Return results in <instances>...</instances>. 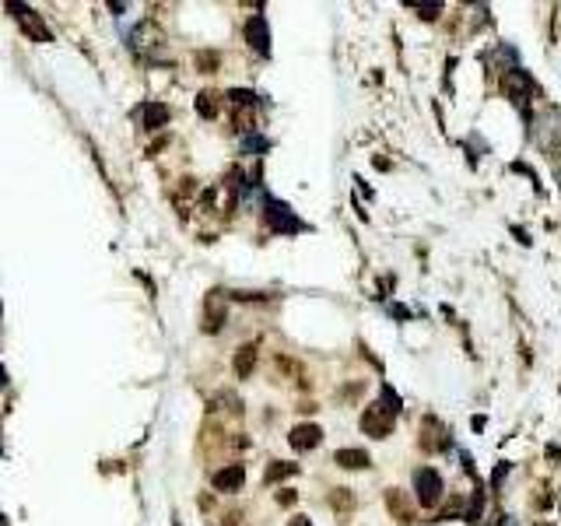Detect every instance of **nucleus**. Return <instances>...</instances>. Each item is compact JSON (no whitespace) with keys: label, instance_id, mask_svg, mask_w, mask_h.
Listing matches in <instances>:
<instances>
[{"label":"nucleus","instance_id":"nucleus-1","mask_svg":"<svg viewBox=\"0 0 561 526\" xmlns=\"http://www.w3.org/2000/svg\"><path fill=\"white\" fill-rule=\"evenodd\" d=\"M393 417H397V397H386V403H368L365 414H362V432L372 435V439H386L393 432Z\"/></svg>","mask_w":561,"mask_h":526},{"label":"nucleus","instance_id":"nucleus-7","mask_svg":"<svg viewBox=\"0 0 561 526\" xmlns=\"http://www.w3.org/2000/svg\"><path fill=\"white\" fill-rule=\"evenodd\" d=\"M421 446L428 453H435V449L445 446V432H442V425H438L435 417H425V425H421Z\"/></svg>","mask_w":561,"mask_h":526},{"label":"nucleus","instance_id":"nucleus-5","mask_svg":"<svg viewBox=\"0 0 561 526\" xmlns=\"http://www.w3.org/2000/svg\"><path fill=\"white\" fill-rule=\"evenodd\" d=\"M242 481H246V466L242 463H229V466H221L214 473V488L217 491H235V488H242Z\"/></svg>","mask_w":561,"mask_h":526},{"label":"nucleus","instance_id":"nucleus-17","mask_svg":"<svg viewBox=\"0 0 561 526\" xmlns=\"http://www.w3.org/2000/svg\"><path fill=\"white\" fill-rule=\"evenodd\" d=\"M418 11H421V18H435L442 8H438V4H428V8H418Z\"/></svg>","mask_w":561,"mask_h":526},{"label":"nucleus","instance_id":"nucleus-2","mask_svg":"<svg viewBox=\"0 0 561 526\" xmlns=\"http://www.w3.org/2000/svg\"><path fill=\"white\" fill-rule=\"evenodd\" d=\"M414 488H418V502H421L425 509L438 505V498H442V478H438L431 466H421V470L414 473Z\"/></svg>","mask_w":561,"mask_h":526},{"label":"nucleus","instance_id":"nucleus-3","mask_svg":"<svg viewBox=\"0 0 561 526\" xmlns=\"http://www.w3.org/2000/svg\"><path fill=\"white\" fill-rule=\"evenodd\" d=\"M501 88H505V95H509L516 105H526V98L533 95V81H530V74L526 71H505V78H501Z\"/></svg>","mask_w":561,"mask_h":526},{"label":"nucleus","instance_id":"nucleus-6","mask_svg":"<svg viewBox=\"0 0 561 526\" xmlns=\"http://www.w3.org/2000/svg\"><path fill=\"white\" fill-rule=\"evenodd\" d=\"M319 439H323V432H319V425H295L292 428V435H288V442L299 449V453H305V449H316L319 446Z\"/></svg>","mask_w":561,"mask_h":526},{"label":"nucleus","instance_id":"nucleus-8","mask_svg":"<svg viewBox=\"0 0 561 526\" xmlns=\"http://www.w3.org/2000/svg\"><path fill=\"white\" fill-rule=\"evenodd\" d=\"M232 368H235L239 379H249L253 368H256V344H242L239 354H235V361H232Z\"/></svg>","mask_w":561,"mask_h":526},{"label":"nucleus","instance_id":"nucleus-10","mask_svg":"<svg viewBox=\"0 0 561 526\" xmlns=\"http://www.w3.org/2000/svg\"><path fill=\"white\" fill-rule=\"evenodd\" d=\"M295 470H299V463H285V460H277V463H270V466H267L263 481H267V484H274V481H285V478H292Z\"/></svg>","mask_w":561,"mask_h":526},{"label":"nucleus","instance_id":"nucleus-19","mask_svg":"<svg viewBox=\"0 0 561 526\" xmlns=\"http://www.w3.org/2000/svg\"><path fill=\"white\" fill-rule=\"evenodd\" d=\"M235 519H239V516H229V519H224L221 526H235Z\"/></svg>","mask_w":561,"mask_h":526},{"label":"nucleus","instance_id":"nucleus-4","mask_svg":"<svg viewBox=\"0 0 561 526\" xmlns=\"http://www.w3.org/2000/svg\"><path fill=\"white\" fill-rule=\"evenodd\" d=\"M15 11V18H18V25L25 28V35L32 39V42H49L53 35H49V28H46V21L32 11V8H11Z\"/></svg>","mask_w":561,"mask_h":526},{"label":"nucleus","instance_id":"nucleus-20","mask_svg":"<svg viewBox=\"0 0 561 526\" xmlns=\"http://www.w3.org/2000/svg\"><path fill=\"white\" fill-rule=\"evenodd\" d=\"M292 526H309V519H302V516H299V519H295Z\"/></svg>","mask_w":561,"mask_h":526},{"label":"nucleus","instance_id":"nucleus-15","mask_svg":"<svg viewBox=\"0 0 561 526\" xmlns=\"http://www.w3.org/2000/svg\"><path fill=\"white\" fill-rule=\"evenodd\" d=\"M386 502H389V509L397 512L400 519H411V512L404 509V498H400V491H389V498H386Z\"/></svg>","mask_w":561,"mask_h":526},{"label":"nucleus","instance_id":"nucleus-14","mask_svg":"<svg viewBox=\"0 0 561 526\" xmlns=\"http://www.w3.org/2000/svg\"><path fill=\"white\" fill-rule=\"evenodd\" d=\"M246 32H249L253 46H256L260 53H267V39H263V18H253V21L246 25Z\"/></svg>","mask_w":561,"mask_h":526},{"label":"nucleus","instance_id":"nucleus-18","mask_svg":"<svg viewBox=\"0 0 561 526\" xmlns=\"http://www.w3.org/2000/svg\"><path fill=\"white\" fill-rule=\"evenodd\" d=\"M232 98H235V102H246V105L253 102V95H249V91H232Z\"/></svg>","mask_w":561,"mask_h":526},{"label":"nucleus","instance_id":"nucleus-13","mask_svg":"<svg viewBox=\"0 0 561 526\" xmlns=\"http://www.w3.org/2000/svg\"><path fill=\"white\" fill-rule=\"evenodd\" d=\"M168 120V109H165V105H148V113H144V123L151 127V130H158L161 123Z\"/></svg>","mask_w":561,"mask_h":526},{"label":"nucleus","instance_id":"nucleus-9","mask_svg":"<svg viewBox=\"0 0 561 526\" xmlns=\"http://www.w3.org/2000/svg\"><path fill=\"white\" fill-rule=\"evenodd\" d=\"M333 460L341 463L344 470H362V466H368V453H365V449H341Z\"/></svg>","mask_w":561,"mask_h":526},{"label":"nucleus","instance_id":"nucleus-11","mask_svg":"<svg viewBox=\"0 0 561 526\" xmlns=\"http://www.w3.org/2000/svg\"><path fill=\"white\" fill-rule=\"evenodd\" d=\"M217 98H221V95H214V91H200V95H197V113H200L204 120H214V116H217V105H221Z\"/></svg>","mask_w":561,"mask_h":526},{"label":"nucleus","instance_id":"nucleus-16","mask_svg":"<svg viewBox=\"0 0 561 526\" xmlns=\"http://www.w3.org/2000/svg\"><path fill=\"white\" fill-rule=\"evenodd\" d=\"M330 502H333V509H341V512H344V509H351V495H348V488H337Z\"/></svg>","mask_w":561,"mask_h":526},{"label":"nucleus","instance_id":"nucleus-12","mask_svg":"<svg viewBox=\"0 0 561 526\" xmlns=\"http://www.w3.org/2000/svg\"><path fill=\"white\" fill-rule=\"evenodd\" d=\"M217 64H221L217 53H211V49L197 53V67H200V74H217Z\"/></svg>","mask_w":561,"mask_h":526}]
</instances>
